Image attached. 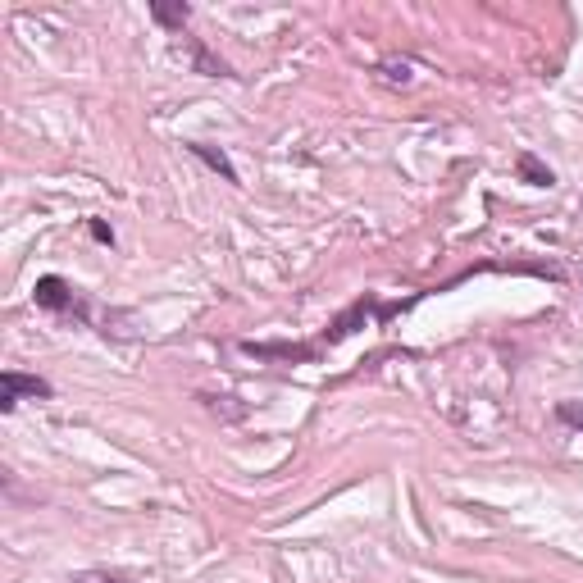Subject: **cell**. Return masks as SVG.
I'll return each mask as SVG.
<instances>
[{
    "instance_id": "cell-1",
    "label": "cell",
    "mask_w": 583,
    "mask_h": 583,
    "mask_svg": "<svg viewBox=\"0 0 583 583\" xmlns=\"http://www.w3.org/2000/svg\"><path fill=\"white\" fill-rule=\"evenodd\" d=\"M37 306L41 310H51V315H82V301H78V292H73V283H64L60 274H46V278H37Z\"/></svg>"
},
{
    "instance_id": "cell-2",
    "label": "cell",
    "mask_w": 583,
    "mask_h": 583,
    "mask_svg": "<svg viewBox=\"0 0 583 583\" xmlns=\"http://www.w3.org/2000/svg\"><path fill=\"white\" fill-rule=\"evenodd\" d=\"M51 383L37 379V374H19V369H5L0 374V410L10 415L14 406H19V397H51Z\"/></svg>"
},
{
    "instance_id": "cell-3",
    "label": "cell",
    "mask_w": 583,
    "mask_h": 583,
    "mask_svg": "<svg viewBox=\"0 0 583 583\" xmlns=\"http://www.w3.org/2000/svg\"><path fill=\"white\" fill-rule=\"evenodd\" d=\"M242 351H246V356H260V360H269V356L310 360V356H315V347H297V342H242Z\"/></svg>"
},
{
    "instance_id": "cell-4",
    "label": "cell",
    "mask_w": 583,
    "mask_h": 583,
    "mask_svg": "<svg viewBox=\"0 0 583 583\" xmlns=\"http://www.w3.org/2000/svg\"><path fill=\"white\" fill-rule=\"evenodd\" d=\"M187 151L196 155V160H205L215 174H224V183H237V169H233V160H228L224 151H215V146H205V142H192Z\"/></svg>"
},
{
    "instance_id": "cell-5",
    "label": "cell",
    "mask_w": 583,
    "mask_h": 583,
    "mask_svg": "<svg viewBox=\"0 0 583 583\" xmlns=\"http://www.w3.org/2000/svg\"><path fill=\"white\" fill-rule=\"evenodd\" d=\"M515 169H520V178H524V183H533V187H552L556 183V174L547 169L543 160H538V155H520V160H515Z\"/></svg>"
},
{
    "instance_id": "cell-6",
    "label": "cell",
    "mask_w": 583,
    "mask_h": 583,
    "mask_svg": "<svg viewBox=\"0 0 583 583\" xmlns=\"http://www.w3.org/2000/svg\"><path fill=\"white\" fill-rule=\"evenodd\" d=\"M365 310H374V301H356V306H351L342 319H333V328L324 333V342H342V338H351V333H356V319L365 315Z\"/></svg>"
},
{
    "instance_id": "cell-7",
    "label": "cell",
    "mask_w": 583,
    "mask_h": 583,
    "mask_svg": "<svg viewBox=\"0 0 583 583\" xmlns=\"http://www.w3.org/2000/svg\"><path fill=\"white\" fill-rule=\"evenodd\" d=\"M151 19L160 23V28L183 32V23L192 19V10H187V5H151Z\"/></svg>"
},
{
    "instance_id": "cell-8",
    "label": "cell",
    "mask_w": 583,
    "mask_h": 583,
    "mask_svg": "<svg viewBox=\"0 0 583 583\" xmlns=\"http://www.w3.org/2000/svg\"><path fill=\"white\" fill-rule=\"evenodd\" d=\"M73 583H133V579L119 574V570H87V574H78Z\"/></svg>"
},
{
    "instance_id": "cell-9",
    "label": "cell",
    "mask_w": 583,
    "mask_h": 583,
    "mask_svg": "<svg viewBox=\"0 0 583 583\" xmlns=\"http://www.w3.org/2000/svg\"><path fill=\"white\" fill-rule=\"evenodd\" d=\"M556 415H561L565 424H574V429H583V406H570V401H561V406H556Z\"/></svg>"
},
{
    "instance_id": "cell-10",
    "label": "cell",
    "mask_w": 583,
    "mask_h": 583,
    "mask_svg": "<svg viewBox=\"0 0 583 583\" xmlns=\"http://www.w3.org/2000/svg\"><path fill=\"white\" fill-rule=\"evenodd\" d=\"M87 233H92V237H96V242L114 246V233H110V228H105V224H101V219H87Z\"/></svg>"
}]
</instances>
